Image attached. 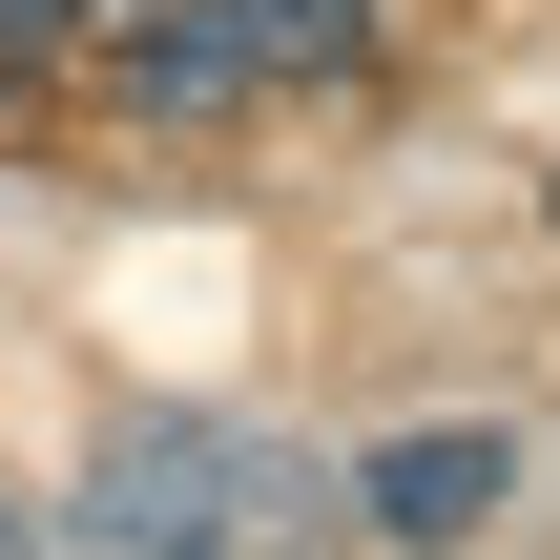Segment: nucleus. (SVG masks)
Returning a JSON list of instances; mask_svg holds the SVG:
<instances>
[{
	"instance_id": "f257e3e1",
	"label": "nucleus",
	"mask_w": 560,
	"mask_h": 560,
	"mask_svg": "<svg viewBox=\"0 0 560 560\" xmlns=\"http://www.w3.org/2000/svg\"><path fill=\"white\" fill-rule=\"evenodd\" d=\"M312 499L332 478H291L249 416H104V457H83V540L125 560H291Z\"/></svg>"
},
{
	"instance_id": "f03ea898",
	"label": "nucleus",
	"mask_w": 560,
	"mask_h": 560,
	"mask_svg": "<svg viewBox=\"0 0 560 560\" xmlns=\"http://www.w3.org/2000/svg\"><path fill=\"white\" fill-rule=\"evenodd\" d=\"M332 499H353V520H374L395 560H457L478 520H499V499H520V436H499V416H436V436H374Z\"/></svg>"
},
{
	"instance_id": "39448f33",
	"label": "nucleus",
	"mask_w": 560,
	"mask_h": 560,
	"mask_svg": "<svg viewBox=\"0 0 560 560\" xmlns=\"http://www.w3.org/2000/svg\"><path fill=\"white\" fill-rule=\"evenodd\" d=\"M83 21H104V0H0V62H62Z\"/></svg>"
},
{
	"instance_id": "7ed1b4c3",
	"label": "nucleus",
	"mask_w": 560,
	"mask_h": 560,
	"mask_svg": "<svg viewBox=\"0 0 560 560\" xmlns=\"http://www.w3.org/2000/svg\"><path fill=\"white\" fill-rule=\"evenodd\" d=\"M83 62H104L125 104H166V125L249 104V42H229V0H104V21H83Z\"/></svg>"
},
{
	"instance_id": "20e7f679",
	"label": "nucleus",
	"mask_w": 560,
	"mask_h": 560,
	"mask_svg": "<svg viewBox=\"0 0 560 560\" xmlns=\"http://www.w3.org/2000/svg\"><path fill=\"white\" fill-rule=\"evenodd\" d=\"M229 42H249V83H353L374 0H229Z\"/></svg>"
},
{
	"instance_id": "423d86ee",
	"label": "nucleus",
	"mask_w": 560,
	"mask_h": 560,
	"mask_svg": "<svg viewBox=\"0 0 560 560\" xmlns=\"http://www.w3.org/2000/svg\"><path fill=\"white\" fill-rule=\"evenodd\" d=\"M0 560H83V520H0Z\"/></svg>"
}]
</instances>
